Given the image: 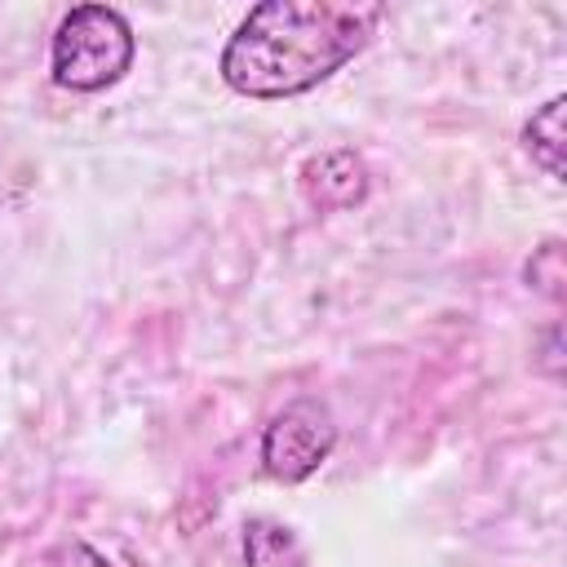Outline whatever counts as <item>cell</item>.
<instances>
[{"instance_id":"cell-7","label":"cell","mask_w":567,"mask_h":567,"mask_svg":"<svg viewBox=\"0 0 567 567\" xmlns=\"http://www.w3.org/2000/svg\"><path fill=\"white\" fill-rule=\"evenodd\" d=\"M523 279H527V288H536V292H545V297H563V244H558V239L540 244V248L527 257Z\"/></svg>"},{"instance_id":"cell-1","label":"cell","mask_w":567,"mask_h":567,"mask_svg":"<svg viewBox=\"0 0 567 567\" xmlns=\"http://www.w3.org/2000/svg\"><path fill=\"white\" fill-rule=\"evenodd\" d=\"M381 22L377 4L350 0H266L230 31L217 71L252 102L301 97L354 62Z\"/></svg>"},{"instance_id":"cell-8","label":"cell","mask_w":567,"mask_h":567,"mask_svg":"<svg viewBox=\"0 0 567 567\" xmlns=\"http://www.w3.org/2000/svg\"><path fill=\"white\" fill-rule=\"evenodd\" d=\"M53 567H115L102 549H93L89 540H62L58 549H53Z\"/></svg>"},{"instance_id":"cell-4","label":"cell","mask_w":567,"mask_h":567,"mask_svg":"<svg viewBox=\"0 0 567 567\" xmlns=\"http://www.w3.org/2000/svg\"><path fill=\"white\" fill-rule=\"evenodd\" d=\"M301 195L319 208V213H337V208H354L368 195V164L354 151H323L310 155L301 164Z\"/></svg>"},{"instance_id":"cell-2","label":"cell","mask_w":567,"mask_h":567,"mask_svg":"<svg viewBox=\"0 0 567 567\" xmlns=\"http://www.w3.org/2000/svg\"><path fill=\"white\" fill-rule=\"evenodd\" d=\"M137 40L120 9L111 4H75L49 44V75L71 93H102L120 84L133 66Z\"/></svg>"},{"instance_id":"cell-5","label":"cell","mask_w":567,"mask_h":567,"mask_svg":"<svg viewBox=\"0 0 567 567\" xmlns=\"http://www.w3.org/2000/svg\"><path fill=\"white\" fill-rule=\"evenodd\" d=\"M244 567H310L297 527L270 514H252L244 523Z\"/></svg>"},{"instance_id":"cell-6","label":"cell","mask_w":567,"mask_h":567,"mask_svg":"<svg viewBox=\"0 0 567 567\" xmlns=\"http://www.w3.org/2000/svg\"><path fill=\"white\" fill-rule=\"evenodd\" d=\"M563 106H567V97L554 93L545 106L532 111V120H527L523 133H518L527 159H532L545 177H554V182H563Z\"/></svg>"},{"instance_id":"cell-3","label":"cell","mask_w":567,"mask_h":567,"mask_svg":"<svg viewBox=\"0 0 567 567\" xmlns=\"http://www.w3.org/2000/svg\"><path fill=\"white\" fill-rule=\"evenodd\" d=\"M337 447V421L332 408L315 394L288 399L261 430V470L275 483H306L323 470V461Z\"/></svg>"}]
</instances>
